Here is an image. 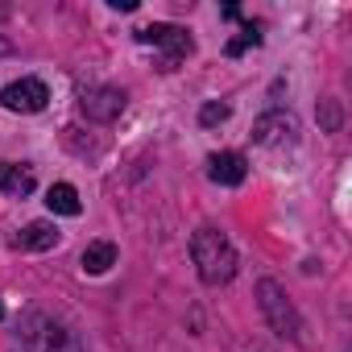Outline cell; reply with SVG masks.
<instances>
[{"instance_id":"cell-18","label":"cell","mask_w":352,"mask_h":352,"mask_svg":"<svg viewBox=\"0 0 352 352\" xmlns=\"http://www.w3.org/2000/svg\"><path fill=\"white\" fill-rule=\"evenodd\" d=\"M5 17H9V9H5V5H0V21H5Z\"/></svg>"},{"instance_id":"cell-8","label":"cell","mask_w":352,"mask_h":352,"mask_svg":"<svg viewBox=\"0 0 352 352\" xmlns=\"http://www.w3.org/2000/svg\"><path fill=\"white\" fill-rule=\"evenodd\" d=\"M208 174H212V183H220V187H241L245 174H249V162L241 153L224 149V153H212L208 157Z\"/></svg>"},{"instance_id":"cell-15","label":"cell","mask_w":352,"mask_h":352,"mask_svg":"<svg viewBox=\"0 0 352 352\" xmlns=\"http://www.w3.org/2000/svg\"><path fill=\"white\" fill-rule=\"evenodd\" d=\"M323 129H340V108H336V100H323Z\"/></svg>"},{"instance_id":"cell-13","label":"cell","mask_w":352,"mask_h":352,"mask_svg":"<svg viewBox=\"0 0 352 352\" xmlns=\"http://www.w3.org/2000/svg\"><path fill=\"white\" fill-rule=\"evenodd\" d=\"M261 38H265V34H261V25H245V34L228 42V54L236 58V54H245L249 46H261Z\"/></svg>"},{"instance_id":"cell-5","label":"cell","mask_w":352,"mask_h":352,"mask_svg":"<svg viewBox=\"0 0 352 352\" xmlns=\"http://www.w3.org/2000/svg\"><path fill=\"white\" fill-rule=\"evenodd\" d=\"M253 141L265 145V149H278V145H294L298 141V120L290 112H265L253 120Z\"/></svg>"},{"instance_id":"cell-10","label":"cell","mask_w":352,"mask_h":352,"mask_svg":"<svg viewBox=\"0 0 352 352\" xmlns=\"http://www.w3.org/2000/svg\"><path fill=\"white\" fill-rule=\"evenodd\" d=\"M13 245H17V249H30V253H46V249L58 245V228L46 224V220H34V224L21 228V236H17Z\"/></svg>"},{"instance_id":"cell-17","label":"cell","mask_w":352,"mask_h":352,"mask_svg":"<svg viewBox=\"0 0 352 352\" xmlns=\"http://www.w3.org/2000/svg\"><path fill=\"white\" fill-rule=\"evenodd\" d=\"M9 50H13V46H9V42H5V38H0V58H5V54H9Z\"/></svg>"},{"instance_id":"cell-11","label":"cell","mask_w":352,"mask_h":352,"mask_svg":"<svg viewBox=\"0 0 352 352\" xmlns=\"http://www.w3.org/2000/svg\"><path fill=\"white\" fill-rule=\"evenodd\" d=\"M79 265H83V274H104V270H112V265H116V245H112V241H91V245L83 249Z\"/></svg>"},{"instance_id":"cell-4","label":"cell","mask_w":352,"mask_h":352,"mask_svg":"<svg viewBox=\"0 0 352 352\" xmlns=\"http://www.w3.org/2000/svg\"><path fill=\"white\" fill-rule=\"evenodd\" d=\"M137 42H141V46H157V50H162V67H166V71H170V67H179V63L195 50L191 34H187L183 25H162V21H153V25L137 30Z\"/></svg>"},{"instance_id":"cell-3","label":"cell","mask_w":352,"mask_h":352,"mask_svg":"<svg viewBox=\"0 0 352 352\" xmlns=\"http://www.w3.org/2000/svg\"><path fill=\"white\" fill-rule=\"evenodd\" d=\"M257 302H261V315L270 319V327H274L282 340H302V319H298L294 302L286 298V290H282L274 278H261V282H257Z\"/></svg>"},{"instance_id":"cell-14","label":"cell","mask_w":352,"mask_h":352,"mask_svg":"<svg viewBox=\"0 0 352 352\" xmlns=\"http://www.w3.org/2000/svg\"><path fill=\"white\" fill-rule=\"evenodd\" d=\"M228 116H232V108H228V104H220V100H212V104H204V108H199V124H204V129L224 124Z\"/></svg>"},{"instance_id":"cell-2","label":"cell","mask_w":352,"mask_h":352,"mask_svg":"<svg viewBox=\"0 0 352 352\" xmlns=\"http://www.w3.org/2000/svg\"><path fill=\"white\" fill-rule=\"evenodd\" d=\"M17 340H21V352H83L79 336L46 311H25L21 327H17Z\"/></svg>"},{"instance_id":"cell-16","label":"cell","mask_w":352,"mask_h":352,"mask_svg":"<svg viewBox=\"0 0 352 352\" xmlns=\"http://www.w3.org/2000/svg\"><path fill=\"white\" fill-rule=\"evenodd\" d=\"M108 5H112L116 13H133V9H137V0H108Z\"/></svg>"},{"instance_id":"cell-1","label":"cell","mask_w":352,"mask_h":352,"mask_svg":"<svg viewBox=\"0 0 352 352\" xmlns=\"http://www.w3.org/2000/svg\"><path fill=\"white\" fill-rule=\"evenodd\" d=\"M191 257H195V270H199V278H204L208 286H224V282H232V274H236V249H232V241H228L220 228H212V224H204V228L191 236Z\"/></svg>"},{"instance_id":"cell-6","label":"cell","mask_w":352,"mask_h":352,"mask_svg":"<svg viewBox=\"0 0 352 352\" xmlns=\"http://www.w3.org/2000/svg\"><path fill=\"white\" fill-rule=\"evenodd\" d=\"M0 104H5L9 112H42L46 104H50V87L42 83V79H17V83H9L5 91H0Z\"/></svg>"},{"instance_id":"cell-7","label":"cell","mask_w":352,"mask_h":352,"mask_svg":"<svg viewBox=\"0 0 352 352\" xmlns=\"http://www.w3.org/2000/svg\"><path fill=\"white\" fill-rule=\"evenodd\" d=\"M124 91L120 87H87L83 96H79V108H83V116L87 120H100V124H112L120 112H124Z\"/></svg>"},{"instance_id":"cell-19","label":"cell","mask_w":352,"mask_h":352,"mask_svg":"<svg viewBox=\"0 0 352 352\" xmlns=\"http://www.w3.org/2000/svg\"><path fill=\"white\" fill-rule=\"evenodd\" d=\"M0 319H5V302H0Z\"/></svg>"},{"instance_id":"cell-9","label":"cell","mask_w":352,"mask_h":352,"mask_svg":"<svg viewBox=\"0 0 352 352\" xmlns=\"http://www.w3.org/2000/svg\"><path fill=\"white\" fill-rule=\"evenodd\" d=\"M34 187H38V179H34L30 166H21V162H5V166H0V191H5V195L25 199V195H34Z\"/></svg>"},{"instance_id":"cell-12","label":"cell","mask_w":352,"mask_h":352,"mask_svg":"<svg viewBox=\"0 0 352 352\" xmlns=\"http://www.w3.org/2000/svg\"><path fill=\"white\" fill-rule=\"evenodd\" d=\"M46 208H50V212H58V216H79V212H83L79 191H75L71 183H54V187L46 191Z\"/></svg>"}]
</instances>
